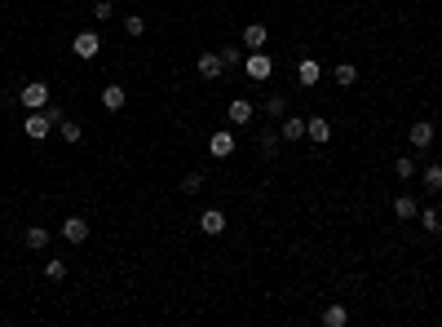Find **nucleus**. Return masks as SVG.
Returning <instances> with one entry per match:
<instances>
[{"instance_id": "26", "label": "nucleus", "mask_w": 442, "mask_h": 327, "mask_svg": "<svg viewBox=\"0 0 442 327\" xmlns=\"http://www.w3.org/2000/svg\"><path fill=\"white\" fill-rule=\"evenodd\" d=\"M420 177H424V186H429V190H442V164H429Z\"/></svg>"}, {"instance_id": "18", "label": "nucleus", "mask_w": 442, "mask_h": 327, "mask_svg": "<svg viewBox=\"0 0 442 327\" xmlns=\"http://www.w3.org/2000/svg\"><path fill=\"white\" fill-rule=\"evenodd\" d=\"M332 85H340V89H350V85H358V67H354V62H340V67L332 71Z\"/></svg>"}, {"instance_id": "11", "label": "nucleus", "mask_w": 442, "mask_h": 327, "mask_svg": "<svg viewBox=\"0 0 442 327\" xmlns=\"http://www.w3.org/2000/svg\"><path fill=\"white\" fill-rule=\"evenodd\" d=\"M199 230H204V235H212V239L226 235V212H221V208H208L204 217H199Z\"/></svg>"}, {"instance_id": "21", "label": "nucleus", "mask_w": 442, "mask_h": 327, "mask_svg": "<svg viewBox=\"0 0 442 327\" xmlns=\"http://www.w3.org/2000/svg\"><path fill=\"white\" fill-rule=\"evenodd\" d=\"M416 221H420L429 235H442V212H434V208H420V212H416Z\"/></svg>"}, {"instance_id": "27", "label": "nucleus", "mask_w": 442, "mask_h": 327, "mask_svg": "<svg viewBox=\"0 0 442 327\" xmlns=\"http://www.w3.org/2000/svg\"><path fill=\"white\" fill-rule=\"evenodd\" d=\"M124 31H128V36H142V31H146V18H142V13H124Z\"/></svg>"}, {"instance_id": "22", "label": "nucleus", "mask_w": 442, "mask_h": 327, "mask_svg": "<svg viewBox=\"0 0 442 327\" xmlns=\"http://www.w3.org/2000/svg\"><path fill=\"white\" fill-rule=\"evenodd\" d=\"M58 133H62V142L75 146L80 137H85V128H80V120H67V116H62V120H58Z\"/></svg>"}, {"instance_id": "28", "label": "nucleus", "mask_w": 442, "mask_h": 327, "mask_svg": "<svg viewBox=\"0 0 442 327\" xmlns=\"http://www.w3.org/2000/svg\"><path fill=\"white\" fill-rule=\"evenodd\" d=\"M93 18H97V23H111V18H116V5H111V0H97V5H93Z\"/></svg>"}, {"instance_id": "19", "label": "nucleus", "mask_w": 442, "mask_h": 327, "mask_svg": "<svg viewBox=\"0 0 442 327\" xmlns=\"http://www.w3.org/2000/svg\"><path fill=\"white\" fill-rule=\"evenodd\" d=\"M394 212H398V221H416V212H420V204L412 199V195H398V199H394Z\"/></svg>"}, {"instance_id": "29", "label": "nucleus", "mask_w": 442, "mask_h": 327, "mask_svg": "<svg viewBox=\"0 0 442 327\" xmlns=\"http://www.w3.org/2000/svg\"><path fill=\"white\" fill-rule=\"evenodd\" d=\"M182 190H186V195H199V190H204V173H186V177H182Z\"/></svg>"}, {"instance_id": "4", "label": "nucleus", "mask_w": 442, "mask_h": 327, "mask_svg": "<svg viewBox=\"0 0 442 327\" xmlns=\"http://www.w3.org/2000/svg\"><path fill=\"white\" fill-rule=\"evenodd\" d=\"M71 54L80 62H93L97 54H102V36H97V31H80V36L71 40Z\"/></svg>"}, {"instance_id": "1", "label": "nucleus", "mask_w": 442, "mask_h": 327, "mask_svg": "<svg viewBox=\"0 0 442 327\" xmlns=\"http://www.w3.org/2000/svg\"><path fill=\"white\" fill-rule=\"evenodd\" d=\"M62 120V106H54V102H49L44 111H31V116L23 120V133L31 137V142H44L49 137V128H54Z\"/></svg>"}, {"instance_id": "13", "label": "nucleus", "mask_w": 442, "mask_h": 327, "mask_svg": "<svg viewBox=\"0 0 442 327\" xmlns=\"http://www.w3.org/2000/svg\"><path fill=\"white\" fill-rule=\"evenodd\" d=\"M243 49H266V40H270V31H266V23H248L243 27Z\"/></svg>"}, {"instance_id": "24", "label": "nucleus", "mask_w": 442, "mask_h": 327, "mask_svg": "<svg viewBox=\"0 0 442 327\" xmlns=\"http://www.w3.org/2000/svg\"><path fill=\"white\" fill-rule=\"evenodd\" d=\"M266 116H274V120H283V116H288L283 93H270V97H266Z\"/></svg>"}, {"instance_id": "20", "label": "nucleus", "mask_w": 442, "mask_h": 327, "mask_svg": "<svg viewBox=\"0 0 442 327\" xmlns=\"http://www.w3.org/2000/svg\"><path fill=\"white\" fill-rule=\"evenodd\" d=\"M323 323H327V327H345V323H350V309L332 301V305H327V309H323Z\"/></svg>"}, {"instance_id": "14", "label": "nucleus", "mask_w": 442, "mask_h": 327, "mask_svg": "<svg viewBox=\"0 0 442 327\" xmlns=\"http://www.w3.org/2000/svg\"><path fill=\"white\" fill-rule=\"evenodd\" d=\"M62 239H67V243H85L89 239V221L85 217H67V221H62Z\"/></svg>"}, {"instance_id": "3", "label": "nucleus", "mask_w": 442, "mask_h": 327, "mask_svg": "<svg viewBox=\"0 0 442 327\" xmlns=\"http://www.w3.org/2000/svg\"><path fill=\"white\" fill-rule=\"evenodd\" d=\"M18 102H23L27 111H44L49 102H54V89H49L44 80H31V85H23V89H18Z\"/></svg>"}, {"instance_id": "17", "label": "nucleus", "mask_w": 442, "mask_h": 327, "mask_svg": "<svg viewBox=\"0 0 442 327\" xmlns=\"http://www.w3.org/2000/svg\"><path fill=\"white\" fill-rule=\"evenodd\" d=\"M279 142H283V137L274 133V128H266V133L257 137V146H261V159H274V155H279Z\"/></svg>"}, {"instance_id": "15", "label": "nucleus", "mask_w": 442, "mask_h": 327, "mask_svg": "<svg viewBox=\"0 0 442 327\" xmlns=\"http://www.w3.org/2000/svg\"><path fill=\"white\" fill-rule=\"evenodd\" d=\"M279 137H283V142H301V137H305V120H301V116H283V120H279Z\"/></svg>"}, {"instance_id": "25", "label": "nucleus", "mask_w": 442, "mask_h": 327, "mask_svg": "<svg viewBox=\"0 0 442 327\" xmlns=\"http://www.w3.org/2000/svg\"><path fill=\"white\" fill-rule=\"evenodd\" d=\"M44 279L62 283V279H67V261H44Z\"/></svg>"}, {"instance_id": "16", "label": "nucleus", "mask_w": 442, "mask_h": 327, "mask_svg": "<svg viewBox=\"0 0 442 327\" xmlns=\"http://www.w3.org/2000/svg\"><path fill=\"white\" fill-rule=\"evenodd\" d=\"M49 239H54V235H49V226H27V235H23V243H27L31 252H44Z\"/></svg>"}, {"instance_id": "30", "label": "nucleus", "mask_w": 442, "mask_h": 327, "mask_svg": "<svg viewBox=\"0 0 442 327\" xmlns=\"http://www.w3.org/2000/svg\"><path fill=\"white\" fill-rule=\"evenodd\" d=\"M221 62H226V71H231V67H243V49H221Z\"/></svg>"}, {"instance_id": "7", "label": "nucleus", "mask_w": 442, "mask_h": 327, "mask_svg": "<svg viewBox=\"0 0 442 327\" xmlns=\"http://www.w3.org/2000/svg\"><path fill=\"white\" fill-rule=\"evenodd\" d=\"M305 137L314 142V146H327V142H332V120H323V116H305Z\"/></svg>"}, {"instance_id": "2", "label": "nucleus", "mask_w": 442, "mask_h": 327, "mask_svg": "<svg viewBox=\"0 0 442 327\" xmlns=\"http://www.w3.org/2000/svg\"><path fill=\"white\" fill-rule=\"evenodd\" d=\"M243 75L257 80V85H266V80L274 75V58L266 54V49H248V54H243Z\"/></svg>"}, {"instance_id": "23", "label": "nucleus", "mask_w": 442, "mask_h": 327, "mask_svg": "<svg viewBox=\"0 0 442 327\" xmlns=\"http://www.w3.org/2000/svg\"><path fill=\"white\" fill-rule=\"evenodd\" d=\"M394 173H398V182H412V177H416V159L412 155H398L394 159Z\"/></svg>"}, {"instance_id": "8", "label": "nucleus", "mask_w": 442, "mask_h": 327, "mask_svg": "<svg viewBox=\"0 0 442 327\" xmlns=\"http://www.w3.org/2000/svg\"><path fill=\"white\" fill-rule=\"evenodd\" d=\"M319 80H323V67H319L314 58H301V62H297V85H301V89H314Z\"/></svg>"}, {"instance_id": "5", "label": "nucleus", "mask_w": 442, "mask_h": 327, "mask_svg": "<svg viewBox=\"0 0 442 327\" xmlns=\"http://www.w3.org/2000/svg\"><path fill=\"white\" fill-rule=\"evenodd\" d=\"M208 155L212 159H231L235 155V133H231V128H217V133L208 137Z\"/></svg>"}, {"instance_id": "12", "label": "nucleus", "mask_w": 442, "mask_h": 327, "mask_svg": "<svg viewBox=\"0 0 442 327\" xmlns=\"http://www.w3.org/2000/svg\"><path fill=\"white\" fill-rule=\"evenodd\" d=\"M102 106L106 111H124L128 106V89L124 85H102Z\"/></svg>"}, {"instance_id": "6", "label": "nucleus", "mask_w": 442, "mask_h": 327, "mask_svg": "<svg viewBox=\"0 0 442 327\" xmlns=\"http://www.w3.org/2000/svg\"><path fill=\"white\" fill-rule=\"evenodd\" d=\"M252 116H257V106L248 102V97H235V102L226 106V120H231V128H243V124H252Z\"/></svg>"}, {"instance_id": "10", "label": "nucleus", "mask_w": 442, "mask_h": 327, "mask_svg": "<svg viewBox=\"0 0 442 327\" xmlns=\"http://www.w3.org/2000/svg\"><path fill=\"white\" fill-rule=\"evenodd\" d=\"M407 137H412V146H416V151H429V146H434V120H416Z\"/></svg>"}, {"instance_id": "9", "label": "nucleus", "mask_w": 442, "mask_h": 327, "mask_svg": "<svg viewBox=\"0 0 442 327\" xmlns=\"http://www.w3.org/2000/svg\"><path fill=\"white\" fill-rule=\"evenodd\" d=\"M195 71H199L204 80H221V75H226V62H221V54H199Z\"/></svg>"}]
</instances>
